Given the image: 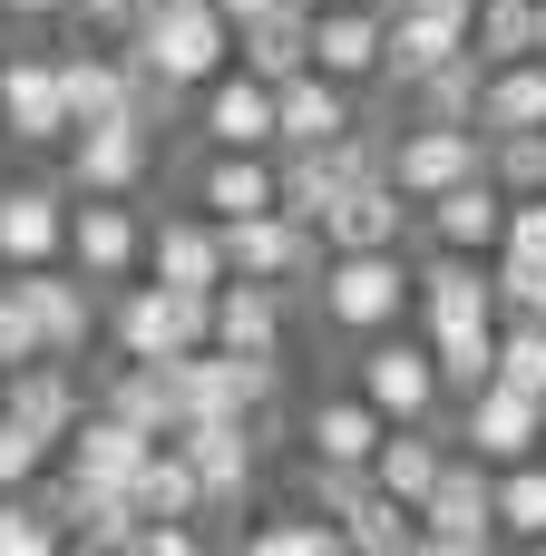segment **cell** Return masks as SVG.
<instances>
[{
    "label": "cell",
    "mask_w": 546,
    "mask_h": 556,
    "mask_svg": "<svg viewBox=\"0 0 546 556\" xmlns=\"http://www.w3.org/2000/svg\"><path fill=\"white\" fill-rule=\"evenodd\" d=\"M59 254H68V186H49V176L0 186V274L59 264Z\"/></svg>",
    "instance_id": "obj_18"
},
{
    "label": "cell",
    "mask_w": 546,
    "mask_h": 556,
    "mask_svg": "<svg viewBox=\"0 0 546 556\" xmlns=\"http://www.w3.org/2000/svg\"><path fill=\"white\" fill-rule=\"evenodd\" d=\"M449 430H459V450H479L488 469H508V459H537L546 450V401L518 391V381H479L469 401H449Z\"/></svg>",
    "instance_id": "obj_10"
},
{
    "label": "cell",
    "mask_w": 546,
    "mask_h": 556,
    "mask_svg": "<svg viewBox=\"0 0 546 556\" xmlns=\"http://www.w3.org/2000/svg\"><path fill=\"white\" fill-rule=\"evenodd\" d=\"M68 264L117 293L147 274V225H137V195H68Z\"/></svg>",
    "instance_id": "obj_8"
},
{
    "label": "cell",
    "mask_w": 546,
    "mask_h": 556,
    "mask_svg": "<svg viewBox=\"0 0 546 556\" xmlns=\"http://www.w3.org/2000/svg\"><path fill=\"white\" fill-rule=\"evenodd\" d=\"M313 264H322V235L303 215H283V205L225 225V274H254V283H283L293 293V283H313Z\"/></svg>",
    "instance_id": "obj_13"
},
{
    "label": "cell",
    "mask_w": 546,
    "mask_h": 556,
    "mask_svg": "<svg viewBox=\"0 0 546 556\" xmlns=\"http://www.w3.org/2000/svg\"><path fill=\"white\" fill-rule=\"evenodd\" d=\"M488 274H498V323L546 313V264H537V254H488Z\"/></svg>",
    "instance_id": "obj_42"
},
{
    "label": "cell",
    "mask_w": 546,
    "mask_h": 556,
    "mask_svg": "<svg viewBox=\"0 0 546 556\" xmlns=\"http://www.w3.org/2000/svg\"><path fill=\"white\" fill-rule=\"evenodd\" d=\"M479 127L488 137H518V127H546V59H498L488 88H479Z\"/></svg>",
    "instance_id": "obj_33"
},
{
    "label": "cell",
    "mask_w": 546,
    "mask_h": 556,
    "mask_svg": "<svg viewBox=\"0 0 546 556\" xmlns=\"http://www.w3.org/2000/svg\"><path fill=\"white\" fill-rule=\"evenodd\" d=\"M0 401H10L29 430H49V440H68V430H78V410H88V391H78V381H68V362H49V352H39V362H20V371H0Z\"/></svg>",
    "instance_id": "obj_31"
},
{
    "label": "cell",
    "mask_w": 546,
    "mask_h": 556,
    "mask_svg": "<svg viewBox=\"0 0 546 556\" xmlns=\"http://www.w3.org/2000/svg\"><path fill=\"white\" fill-rule=\"evenodd\" d=\"M420 225H430V244L498 254V235H508V186H498V176H459V186H440V195L420 205Z\"/></svg>",
    "instance_id": "obj_25"
},
{
    "label": "cell",
    "mask_w": 546,
    "mask_h": 556,
    "mask_svg": "<svg viewBox=\"0 0 546 556\" xmlns=\"http://www.w3.org/2000/svg\"><path fill=\"white\" fill-rule=\"evenodd\" d=\"M234 59L264 68L274 88H283L293 68H313V0H274V10H254V20H234Z\"/></svg>",
    "instance_id": "obj_30"
},
{
    "label": "cell",
    "mask_w": 546,
    "mask_h": 556,
    "mask_svg": "<svg viewBox=\"0 0 546 556\" xmlns=\"http://www.w3.org/2000/svg\"><path fill=\"white\" fill-rule=\"evenodd\" d=\"M469 20H479V0H391V88L440 68L449 49H469Z\"/></svg>",
    "instance_id": "obj_23"
},
{
    "label": "cell",
    "mask_w": 546,
    "mask_h": 556,
    "mask_svg": "<svg viewBox=\"0 0 546 556\" xmlns=\"http://www.w3.org/2000/svg\"><path fill=\"white\" fill-rule=\"evenodd\" d=\"M498 538H518V547H537V538H546V450L498 469Z\"/></svg>",
    "instance_id": "obj_35"
},
{
    "label": "cell",
    "mask_w": 546,
    "mask_h": 556,
    "mask_svg": "<svg viewBox=\"0 0 546 556\" xmlns=\"http://www.w3.org/2000/svg\"><path fill=\"white\" fill-rule=\"evenodd\" d=\"M176 450L195 459V479H205V528H215V518H234V508L254 498V459L274 450V420H186Z\"/></svg>",
    "instance_id": "obj_9"
},
{
    "label": "cell",
    "mask_w": 546,
    "mask_h": 556,
    "mask_svg": "<svg viewBox=\"0 0 546 556\" xmlns=\"http://www.w3.org/2000/svg\"><path fill=\"white\" fill-rule=\"evenodd\" d=\"M147 176H156L147 108H137V117H107V127H78V137H59V186H68V195H137Z\"/></svg>",
    "instance_id": "obj_6"
},
{
    "label": "cell",
    "mask_w": 546,
    "mask_h": 556,
    "mask_svg": "<svg viewBox=\"0 0 546 556\" xmlns=\"http://www.w3.org/2000/svg\"><path fill=\"white\" fill-rule=\"evenodd\" d=\"M469 49H479L488 68H498V59H528V49H537V0H479Z\"/></svg>",
    "instance_id": "obj_38"
},
{
    "label": "cell",
    "mask_w": 546,
    "mask_h": 556,
    "mask_svg": "<svg viewBox=\"0 0 546 556\" xmlns=\"http://www.w3.org/2000/svg\"><path fill=\"white\" fill-rule=\"evenodd\" d=\"M0 137H20V147H59L68 137L59 49H0Z\"/></svg>",
    "instance_id": "obj_14"
},
{
    "label": "cell",
    "mask_w": 546,
    "mask_h": 556,
    "mask_svg": "<svg viewBox=\"0 0 546 556\" xmlns=\"http://www.w3.org/2000/svg\"><path fill=\"white\" fill-rule=\"evenodd\" d=\"M488 176L508 195H537L546 186V127H518V137H488Z\"/></svg>",
    "instance_id": "obj_41"
},
{
    "label": "cell",
    "mask_w": 546,
    "mask_h": 556,
    "mask_svg": "<svg viewBox=\"0 0 546 556\" xmlns=\"http://www.w3.org/2000/svg\"><path fill=\"white\" fill-rule=\"evenodd\" d=\"M352 381L381 401V420H440V410H449V381H440L430 332H420V342H410V332H371L361 362H352Z\"/></svg>",
    "instance_id": "obj_7"
},
{
    "label": "cell",
    "mask_w": 546,
    "mask_h": 556,
    "mask_svg": "<svg viewBox=\"0 0 546 556\" xmlns=\"http://www.w3.org/2000/svg\"><path fill=\"white\" fill-rule=\"evenodd\" d=\"M488 313H498V274H488V254L430 244V254H420V332H440V323H488Z\"/></svg>",
    "instance_id": "obj_21"
},
{
    "label": "cell",
    "mask_w": 546,
    "mask_h": 556,
    "mask_svg": "<svg viewBox=\"0 0 546 556\" xmlns=\"http://www.w3.org/2000/svg\"><path fill=\"white\" fill-rule=\"evenodd\" d=\"M49 342H39V313H29V293H20V274H0V371H20V362H39Z\"/></svg>",
    "instance_id": "obj_43"
},
{
    "label": "cell",
    "mask_w": 546,
    "mask_h": 556,
    "mask_svg": "<svg viewBox=\"0 0 546 556\" xmlns=\"http://www.w3.org/2000/svg\"><path fill=\"white\" fill-rule=\"evenodd\" d=\"M352 98H361L352 78H332V68H293V78L274 88V108H283V147H332V137H352V127H361Z\"/></svg>",
    "instance_id": "obj_24"
},
{
    "label": "cell",
    "mask_w": 546,
    "mask_h": 556,
    "mask_svg": "<svg viewBox=\"0 0 546 556\" xmlns=\"http://www.w3.org/2000/svg\"><path fill=\"white\" fill-rule=\"evenodd\" d=\"M498 254H537V264H546V186H537V195H508V235H498Z\"/></svg>",
    "instance_id": "obj_44"
},
{
    "label": "cell",
    "mask_w": 546,
    "mask_h": 556,
    "mask_svg": "<svg viewBox=\"0 0 546 556\" xmlns=\"http://www.w3.org/2000/svg\"><path fill=\"white\" fill-rule=\"evenodd\" d=\"M107 410H127L137 430H156V440H176L186 430V371L176 362H137V352H117V371H107V391H98Z\"/></svg>",
    "instance_id": "obj_29"
},
{
    "label": "cell",
    "mask_w": 546,
    "mask_h": 556,
    "mask_svg": "<svg viewBox=\"0 0 546 556\" xmlns=\"http://www.w3.org/2000/svg\"><path fill=\"white\" fill-rule=\"evenodd\" d=\"M0 20H20V29H39V20H68V0H0Z\"/></svg>",
    "instance_id": "obj_46"
},
{
    "label": "cell",
    "mask_w": 546,
    "mask_h": 556,
    "mask_svg": "<svg viewBox=\"0 0 546 556\" xmlns=\"http://www.w3.org/2000/svg\"><path fill=\"white\" fill-rule=\"evenodd\" d=\"M498 381H518V391H537V401H546V313L498 323Z\"/></svg>",
    "instance_id": "obj_40"
},
{
    "label": "cell",
    "mask_w": 546,
    "mask_h": 556,
    "mask_svg": "<svg viewBox=\"0 0 546 556\" xmlns=\"http://www.w3.org/2000/svg\"><path fill=\"white\" fill-rule=\"evenodd\" d=\"M49 459H59V440H49V430H29V420L0 401V489H39V479H49Z\"/></svg>",
    "instance_id": "obj_39"
},
{
    "label": "cell",
    "mask_w": 546,
    "mask_h": 556,
    "mask_svg": "<svg viewBox=\"0 0 546 556\" xmlns=\"http://www.w3.org/2000/svg\"><path fill=\"white\" fill-rule=\"evenodd\" d=\"M381 176H391L410 205H430L440 186H459V176H488V127L401 117V127H391V147H381Z\"/></svg>",
    "instance_id": "obj_4"
},
{
    "label": "cell",
    "mask_w": 546,
    "mask_h": 556,
    "mask_svg": "<svg viewBox=\"0 0 546 556\" xmlns=\"http://www.w3.org/2000/svg\"><path fill=\"white\" fill-rule=\"evenodd\" d=\"M68 547V528L49 518V498L39 489H0V556H59Z\"/></svg>",
    "instance_id": "obj_36"
},
{
    "label": "cell",
    "mask_w": 546,
    "mask_h": 556,
    "mask_svg": "<svg viewBox=\"0 0 546 556\" xmlns=\"http://www.w3.org/2000/svg\"><path fill=\"white\" fill-rule=\"evenodd\" d=\"M186 195H195L215 225H234V215H264V205H283V156H274V147H195V176H186Z\"/></svg>",
    "instance_id": "obj_16"
},
{
    "label": "cell",
    "mask_w": 546,
    "mask_h": 556,
    "mask_svg": "<svg viewBox=\"0 0 546 556\" xmlns=\"http://www.w3.org/2000/svg\"><path fill=\"white\" fill-rule=\"evenodd\" d=\"M59 78H68V137L147 108V78L127 68V49H117V39H98V49H59Z\"/></svg>",
    "instance_id": "obj_19"
},
{
    "label": "cell",
    "mask_w": 546,
    "mask_h": 556,
    "mask_svg": "<svg viewBox=\"0 0 546 556\" xmlns=\"http://www.w3.org/2000/svg\"><path fill=\"white\" fill-rule=\"evenodd\" d=\"M20 293H29V313H39V342H49V362H88L98 352V332H107V303H98V283L59 254V264H29L20 274Z\"/></svg>",
    "instance_id": "obj_12"
},
{
    "label": "cell",
    "mask_w": 546,
    "mask_h": 556,
    "mask_svg": "<svg viewBox=\"0 0 546 556\" xmlns=\"http://www.w3.org/2000/svg\"><path fill=\"white\" fill-rule=\"evenodd\" d=\"M147 274H156V283H186V293H215V283H225V225L186 195L176 215L147 225Z\"/></svg>",
    "instance_id": "obj_20"
},
{
    "label": "cell",
    "mask_w": 546,
    "mask_h": 556,
    "mask_svg": "<svg viewBox=\"0 0 546 556\" xmlns=\"http://www.w3.org/2000/svg\"><path fill=\"white\" fill-rule=\"evenodd\" d=\"M215 10H225V20H254V10H274V0H215Z\"/></svg>",
    "instance_id": "obj_47"
},
{
    "label": "cell",
    "mask_w": 546,
    "mask_h": 556,
    "mask_svg": "<svg viewBox=\"0 0 546 556\" xmlns=\"http://www.w3.org/2000/svg\"><path fill=\"white\" fill-rule=\"evenodd\" d=\"M313 313H322V332H342V342L361 352L371 332H401V323L420 313V264H410L401 244L322 254V264H313Z\"/></svg>",
    "instance_id": "obj_2"
},
{
    "label": "cell",
    "mask_w": 546,
    "mask_h": 556,
    "mask_svg": "<svg viewBox=\"0 0 546 556\" xmlns=\"http://www.w3.org/2000/svg\"><path fill=\"white\" fill-rule=\"evenodd\" d=\"M449 459H459V430H440V420H391V440L371 450V479H381L401 508H420Z\"/></svg>",
    "instance_id": "obj_26"
},
{
    "label": "cell",
    "mask_w": 546,
    "mask_h": 556,
    "mask_svg": "<svg viewBox=\"0 0 546 556\" xmlns=\"http://www.w3.org/2000/svg\"><path fill=\"white\" fill-rule=\"evenodd\" d=\"M479 88H488V59H479V49H449L440 68L401 78L410 117H449V127H479Z\"/></svg>",
    "instance_id": "obj_32"
},
{
    "label": "cell",
    "mask_w": 546,
    "mask_h": 556,
    "mask_svg": "<svg viewBox=\"0 0 546 556\" xmlns=\"http://www.w3.org/2000/svg\"><path fill=\"white\" fill-rule=\"evenodd\" d=\"M391 440V420H381V401L352 381V391H322L313 410H303V450L313 459H352V469H371V450Z\"/></svg>",
    "instance_id": "obj_28"
},
{
    "label": "cell",
    "mask_w": 546,
    "mask_h": 556,
    "mask_svg": "<svg viewBox=\"0 0 546 556\" xmlns=\"http://www.w3.org/2000/svg\"><path fill=\"white\" fill-rule=\"evenodd\" d=\"M195 147H283V108H274V78L225 59L205 88H195Z\"/></svg>",
    "instance_id": "obj_11"
},
{
    "label": "cell",
    "mask_w": 546,
    "mask_h": 556,
    "mask_svg": "<svg viewBox=\"0 0 546 556\" xmlns=\"http://www.w3.org/2000/svg\"><path fill=\"white\" fill-rule=\"evenodd\" d=\"M313 68L352 88L391 78V0H313Z\"/></svg>",
    "instance_id": "obj_15"
},
{
    "label": "cell",
    "mask_w": 546,
    "mask_h": 556,
    "mask_svg": "<svg viewBox=\"0 0 546 556\" xmlns=\"http://www.w3.org/2000/svg\"><path fill=\"white\" fill-rule=\"evenodd\" d=\"M537 59H546V0H537Z\"/></svg>",
    "instance_id": "obj_48"
},
{
    "label": "cell",
    "mask_w": 546,
    "mask_h": 556,
    "mask_svg": "<svg viewBox=\"0 0 546 556\" xmlns=\"http://www.w3.org/2000/svg\"><path fill=\"white\" fill-rule=\"evenodd\" d=\"M215 352H254V362H283V283L225 274V283H215Z\"/></svg>",
    "instance_id": "obj_27"
},
{
    "label": "cell",
    "mask_w": 546,
    "mask_h": 556,
    "mask_svg": "<svg viewBox=\"0 0 546 556\" xmlns=\"http://www.w3.org/2000/svg\"><path fill=\"white\" fill-rule=\"evenodd\" d=\"M410 225H420V205L391 176H352L313 235H322V254H371V244H410Z\"/></svg>",
    "instance_id": "obj_17"
},
{
    "label": "cell",
    "mask_w": 546,
    "mask_h": 556,
    "mask_svg": "<svg viewBox=\"0 0 546 556\" xmlns=\"http://www.w3.org/2000/svg\"><path fill=\"white\" fill-rule=\"evenodd\" d=\"M117 49L147 78V108H176V98H195L234 59V20L215 0H137V20L117 29Z\"/></svg>",
    "instance_id": "obj_1"
},
{
    "label": "cell",
    "mask_w": 546,
    "mask_h": 556,
    "mask_svg": "<svg viewBox=\"0 0 546 556\" xmlns=\"http://www.w3.org/2000/svg\"><path fill=\"white\" fill-rule=\"evenodd\" d=\"M59 459H68L78 479H117V489H137V469L156 459V430H137L127 410L88 401V410H78V430L59 440Z\"/></svg>",
    "instance_id": "obj_22"
},
{
    "label": "cell",
    "mask_w": 546,
    "mask_h": 556,
    "mask_svg": "<svg viewBox=\"0 0 546 556\" xmlns=\"http://www.w3.org/2000/svg\"><path fill=\"white\" fill-rule=\"evenodd\" d=\"M420 547L430 556H488L498 547V469L479 450H459L440 469V489L420 498Z\"/></svg>",
    "instance_id": "obj_5"
},
{
    "label": "cell",
    "mask_w": 546,
    "mask_h": 556,
    "mask_svg": "<svg viewBox=\"0 0 546 556\" xmlns=\"http://www.w3.org/2000/svg\"><path fill=\"white\" fill-rule=\"evenodd\" d=\"M68 20H78V29H98V39H117V29L137 20V0H68Z\"/></svg>",
    "instance_id": "obj_45"
},
{
    "label": "cell",
    "mask_w": 546,
    "mask_h": 556,
    "mask_svg": "<svg viewBox=\"0 0 546 556\" xmlns=\"http://www.w3.org/2000/svg\"><path fill=\"white\" fill-rule=\"evenodd\" d=\"M244 547L254 556H342V528H332L322 508H283V518L244 528Z\"/></svg>",
    "instance_id": "obj_37"
},
{
    "label": "cell",
    "mask_w": 546,
    "mask_h": 556,
    "mask_svg": "<svg viewBox=\"0 0 546 556\" xmlns=\"http://www.w3.org/2000/svg\"><path fill=\"white\" fill-rule=\"evenodd\" d=\"M430 352H440L449 401H469L479 381H498V313H488V323H440V332H430Z\"/></svg>",
    "instance_id": "obj_34"
},
{
    "label": "cell",
    "mask_w": 546,
    "mask_h": 556,
    "mask_svg": "<svg viewBox=\"0 0 546 556\" xmlns=\"http://www.w3.org/2000/svg\"><path fill=\"white\" fill-rule=\"evenodd\" d=\"M107 342L137 352V362H186V352L215 342V293H186V283L137 274V283L107 293Z\"/></svg>",
    "instance_id": "obj_3"
}]
</instances>
